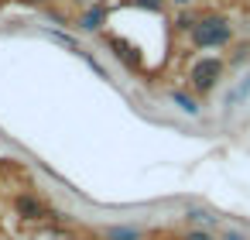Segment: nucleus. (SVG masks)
<instances>
[{
	"instance_id": "1",
	"label": "nucleus",
	"mask_w": 250,
	"mask_h": 240,
	"mask_svg": "<svg viewBox=\"0 0 250 240\" xmlns=\"http://www.w3.org/2000/svg\"><path fill=\"white\" fill-rule=\"evenodd\" d=\"M188 42H192L195 48H226V45L233 42V24H229V18H223V14L199 18V24L192 28Z\"/></svg>"
},
{
	"instance_id": "2",
	"label": "nucleus",
	"mask_w": 250,
	"mask_h": 240,
	"mask_svg": "<svg viewBox=\"0 0 250 240\" xmlns=\"http://www.w3.org/2000/svg\"><path fill=\"white\" fill-rule=\"evenodd\" d=\"M223 59H216V55H206V59H195L192 62V69H188V83H192V89L199 93V96H206V93H212L216 89V83L223 79Z\"/></svg>"
},
{
	"instance_id": "3",
	"label": "nucleus",
	"mask_w": 250,
	"mask_h": 240,
	"mask_svg": "<svg viewBox=\"0 0 250 240\" xmlns=\"http://www.w3.org/2000/svg\"><path fill=\"white\" fill-rule=\"evenodd\" d=\"M103 24H106V7H103V4L86 7V11L76 18V28H79V31H86V35H96Z\"/></svg>"
},
{
	"instance_id": "4",
	"label": "nucleus",
	"mask_w": 250,
	"mask_h": 240,
	"mask_svg": "<svg viewBox=\"0 0 250 240\" xmlns=\"http://www.w3.org/2000/svg\"><path fill=\"white\" fill-rule=\"evenodd\" d=\"M14 206H18L21 219H48V206H45L38 196H31V192L18 196V199H14Z\"/></svg>"
},
{
	"instance_id": "5",
	"label": "nucleus",
	"mask_w": 250,
	"mask_h": 240,
	"mask_svg": "<svg viewBox=\"0 0 250 240\" xmlns=\"http://www.w3.org/2000/svg\"><path fill=\"white\" fill-rule=\"evenodd\" d=\"M171 103L182 110V113H188V117H199L202 113V107H199V100L195 96H185V93H171Z\"/></svg>"
},
{
	"instance_id": "6",
	"label": "nucleus",
	"mask_w": 250,
	"mask_h": 240,
	"mask_svg": "<svg viewBox=\"0 0 250 240\" xmlns=\"http://www.w3.org/2000/svg\"><path fill=\"white\" fill-rule=\"evenodd\" d=\"M103 237L106 240H141V230H134V226H110Z\"/></svg>"
},
{
	"instance_id": "7",
	"label": "nucleus",
	"mask_w": 250,
	"mask_h": 240,
	"mask_svg": "<svg viewBox=\"0 0 250 240\" xmlns=\"http://www.w3.org/2000/svg\"><path fill=\"white\" fill-rule=\"evenodd\" d=\"M195 24H199V14H192V11H182V14L175 18V28H178L182 35H192Z\"/></svg>"
},
{
	"instance_id": "8",
	"label": "nucleus",
	"mask_w": 250,
	"mask_h": 240,
	"mask_svg": "<svg viewBox=\"0 0 250 240\" xmlns=\"http://www.w3.org/2000/svg\"><path fill=\"white\" fill-rule=\"evenodd\" d=\"M185 219H188V223H199V226H209V230H212V223H216L219 216H209L206 209H185Z\"/></svg>"
},
{
	"instance_id": "9",
	"label": "nucleus",
	"mask_w": 250,
	"mask_h": 240,
	"mask_svg": "<svg viewBox=\"0 0 250 240\" xmlns=\"http://www.w3.org/2000/svg\"><path fill=\"white\" fill-rule=\"evenodd\" d=\"M110 48H117V59H120L127 69H134V65H137V55H130V48H127L124 42H110Z\"/></svg>"
},
{
	"instance_id": "10",
	"label": "nucleus",
	"mask_w": 250,
	"mask_h": 240,
	"mask_svg": "<svg viewBox=\"0 0 250 240\" xmlns=\"http://www.w3.org/2000/svg\"><path fill=\"white\" fill-rule=\"evenodd\" d=\"M182 240H216V233H212L209 226H188V230L182 233Z\"/></svg>"
},
{
	"instance_id": "11",
	"label": "nucleus",
	"mask_w": 250,
	"mask_h": 240,
	"mask_svg": "<svg viewBox=\"0 0 250 240\" xmlns=\"http://www.w3.org/2000/svg\"><path fill=\"white\" fill-rule=\"evenodd\" d=\"M134 7H144V11H161L165 0H134Z\"/></svg>"
},
{
	"instance_id": "12",
	"label": "nucleus",
	"mask_w": 250,
	"mask_h": 240,
	"mask_svg": "<svg viewBox=\"0 0 250 240\" xmlns=\"http://www.w3.org/2000/svg\"><path fill=\"white\" fill-rule=\"evenodd\" d=\"M223 240H250V237H247V233H240V230H226V233H223Z\"/></svg>"
},
{
	"instance_id": "13",
	"label": "nucleus",
	"mask_w": 250,
	"mask_h": 240,
	"mask_svg": "<svg viewBox=\"0 0 250 240\" xmlns=\"http://www.w3.org/2000/svg\"><path fill=\"white\" fill-rule=\"evenodd\" d=\"M48 21H59V24H69V18H65V14H59V11H52V7H48Z\"/></svg>"
},
{
	"instance_id": "14",
	"label": "nucleus",
	"mask_w": 250,
	"mask_h": 240,
	"mask_svg": "<svg viewBox=\"0 0 250 240\" xmlns=\"http://www.w3.org/2000/svg\"><path fill=\"white\" fill-rule=\"evenodd\" d=\"M171 4H175V7H182V11H185V7H188V4H192V0H171Z\"/></svg>"
},
{
	"instance_id": "15",
	"label": "nucleus",
	"mask_w": 250,
	"mask_h": 240,
	"mask_svg": "<svg viewBox=\"0 0 250 240\" xmlns=\"http://www.w3.org/2000/svg\"><path fill=\"white\" fill-rule=\"evenodd\" d=\"M35 4H48V0H35Z\"/></svg>"
}]
</instances>
